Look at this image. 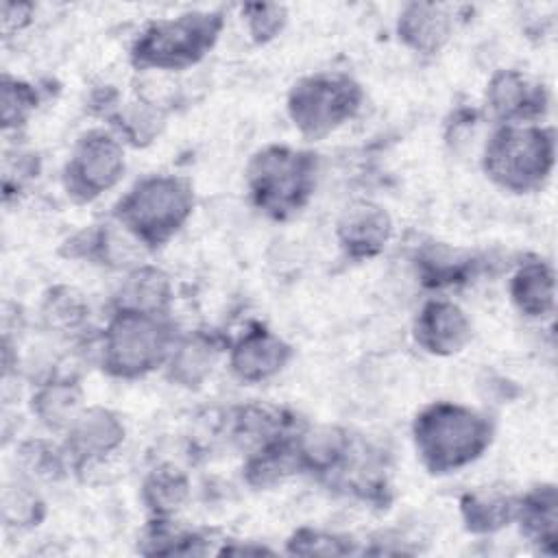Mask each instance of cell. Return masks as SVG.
Wrapping results in <instances>:
<instances>
[{
	"label": "cell",
	"instance_id": "obj_1",
	"mask_svg": "<svg viewBox=\"0 0 558 558\" xmlns=\"http://www.w3.org/2000/svg\"><path fill=\"white\" fill-rule=\"evenodd\" d=\"M412 436L423 466L440 475L477 460L490 445L493 425L471 408L438 401L416 414Z\"/></svg>",
	"mask_w": 558,
	"mask_h": 558
},
{
	"label": "cell",
	"instance_id": "obj_2",
	"mask_svg": "<svg viewBox=\"0 0 558 558\" xmlns=\"http://www.w3.org/2000/svg\"><path fill=\"white\" fill-rule=\"evenodd\" d=\"M192 185L174 174H153L133 185L116 205V220L142 244L161 246L190 218Z\"/></svg>",
	"mask_w": 558,
	"mask_h": 558
},
{
	"label": "cell",
	"instance_id": "obj_3",
	"mask_svg": "<svg viewBox=\"0 0 558 558\" xmlns=\"http://www.w3.org/2000/svg\"><path fill=\"white\" fill-rule=\"evenodd\" d=\"M554 131L536 124H501L486 142L482 166L490 181L523 194L536 190L554 166Z\"/></svg>",
	"mask_w": 558,
	"mask_h": 558
},
{
	"label": "cell",
	"instance_id": "obj_4",
	"mask_svg": "<svg viewBox=\"0 0 558 558\" xmlns=\"http://www.w3.org/2000/svg\"><path fill=\"white\" fill-rule=\"evenodd\" d=\"M174 342L163 314L118 310L102 333V368L113 377H142L168 362Z\"/></svg>",
	"mask_w": 558,
	"mask_h": 558
},
{
	"label": "cell",
	"instance_id": "obj_5",
	"mask_svg": "<svg viewBox=\"0 0 558 558\" xmlns=\"http://www.w3.org/2000/svg\"><path fill=\"white\" fill-rule=\"evenodd\" d=\"M246 181L255 205L272 218L296 214L314 192L316 155L290 146H266L253 155Z\"/></svg>",
	"mask_w": 558,
	"mask_h": 558
},
{
	"label": "cell",
	"instance_id": "obj_6",
	"mask_svg": "<svg viewBox=\"0 0 558 558\" xmlns=\"http://www.w3.org/2000/svg\"><path fill=\"white\" fill-rule=\"evenodd\" d=\"M222 31V15L190 11L148 24L135 39L131 59L137 68L183 70L201 61Z\"/></svg>",
	"mask_w": 558,
	"mask_h": 558
},
{
	"label": "cell",
	"instance_id": "obj_7",
	"mask_svg": "<svg viewBox=\"0 0 558 558\" xmlns=\"http://www.w3.org/2000/svg\"><path fill=\"white\" fill-rule=\"evenodd\" d=\"M362 105L360 85L344 74H312L292 85L288 113L301 135L320 140L351 120Z\"/></svg>",
	"mask_w": 558,
	"mask_h": 558
},
{
	"label": "cell",
	"instance_id": "obj_8",
	"mask_svg": "<svg viewBox=\"0 0 558 558\" xmlns=\"http://www.w3.org/2000/svg\"><path fill=\"white\" fill-rule=\"evenodd\" d=\"M124 174V148L122 140L113 133L94 129L85 133L63 172L68 194L78 203H89L102 192L118 185Z\"/></svg>",
	"mask_w": 558,
	"mask_h": 558
},
{
	"label": "cell",
	"instance_id": "obj_9",
	"mask_svg": "<svg viewBox=\"0 0 558 558\" xmlns=\"http://www.w3.org/2000/svg\"><path fill=\"white\" fill-rule=\"evenodd\" d=\"M486 107L501 124H530L547 109L543 85L532 83L517 70L497 72L486 89Z\"/></svg>",
	"mask_w": 558,
	"mask_h": 558
},
{
	"label": "cell",
	"instance_id": "obj_10",
	"mask_svg": "<svg viewBox=\"0 0 558 558\" xmlns=\"http://www.w3.org/2000/svg\"><path fill=\"white\" fill-rule=\"evenodd\" d=\"M336 233L342 251L349 257L368 259L386 248L392 235V220L381 205L355 201L338 218Z\"/></svg>",
	"mask_w": 558,
	"mask_h": 558
},
{
	"label": "cell",
	"instance_id": "obj_11",
	"mask_svg": "<svg viewBox=\"0 0 558 558\" xmlns=\"http://www.w3.org/2000/svg\"><path fill=\"white\" fill-rule=\"evenodd\" d=\"M418 347L434 355H453L471 340V320L460 305L434 299L423 305L414 323Z\"/></svg>",
	"mask_w": 558,
	"mask_h": 558
},
{
	"label": "cell",
	"instance_id": "obj_12",
	"mask_svg": "<svg viewBox=\"0 0 558 558\" xmlns=\"http://www.w3.org/2000/svg\"><path fill=\"white\" fill-rule=\"evenodd\" d=\"M124 440V425L118 414L105 408H87L65 429V453L76 462H96L118 449Z\"/></svg>",
	"mask_w": 558,
	"mask_h": 558
},
{
	"label": "cell",
	"instance_id": "obj_13",
	"mask_svg": "<svg viewBox=\"0 0 558 558\" xmlns=\"http://www.w3.org/2000/svg\"><path fill=\"white\" fill-rule=\"evenodd\" d=\"M290 360V347L264 327L246 331L229 353V364L240 381L257 384L277 375Z\"/></svg>",
	"mask_w": 558,
	"mask_h": 558
},
{
	"label": "cell",
	"instance_id": "obj_14",
	"mask_svg": "<svg viewBox=\"0 0 558 558\" xmlns=\"http://www.w3.org/2000/svg\"><path fill=\"white\" fill-rule=\"evenodd\" d=\"M451 15L440 4L412 2L399 13V39L423 54L438 52L451 37Z\"/></svg>",
	"mask_w": 558,
	"mask_h": 558
},
{
	"label": "cell",
	"instance_id": "obj_15",
	"mask_svg": "<svg viewBox=\"0 0 558 558\" xmlns=\"http://www.w3.org/2000/svg\"><path fill=\"white\" fill-rule=\"evenodd\" d=\"M218 344L207 333H190L174 342V349L166 362L168 377L185 388H198L214 371L218 357Z\"/></svg>",
	"mask_w": 558,
	"mask_h": 558
},
{
	"label": "cell",
	"instance_id": "obj_16",
	"mask_svg": "<svg viewBox=\"0 0 558 558\" xmlns=\"http://www.w3.org/2000/svg\"><path fill=\"white\" fill-rule=\"evenodd\" d=\"M172 299V286L168 275L155 266L133 268L120 286L118 310L163 314Z\"/></svg>",
	"mask_w": 558,
	"mask_h": 558
},
{
	"label": "cell",
	"instance_id": "obj_17",
	"mask_svg": "<svg viewBox=\"0 0 558 558\" xmlns=\"http://www.w3.org/2000/svg\"><path fill=\"white\" fill-rule=\"evenodd\" d=\"M558 499L551 484L532 488L527 495L517 499L514 519L521 525V532L547 551L556 549V525H558Z\"/></svg>",
	"mask_w": 558,
	"mask_h": 558
},
{
	"label": "cell",
	"instance_id": "obj_18",
	"mask_svg": "<svg viewBox=\"0 0 558 558\" xmlns=\"http://www.w3.org/2000/svg\"><path fill=\"white\" fill-rule=\"evenodd\" d=\"M510 296L517 310L530 318L554 312V268L545 262L523 264L510 281Z\"/></svg>",
	"mask_w": 558,
	"mask_h": 558
},
{
	"label": "cell",
	"instance_id": "obj_19",
	"mask_svg": "<svg viewBox=\"0 0 558 558\" xmlns=\"http://www.w3.org/2000/svg\"><path fill=\"white\" fill-rule=\"evenodd\" d=\"M517 512V499L497 488L469 490L460 499L464 527L473 534H493L506 527Z\"/></svg>",
	"mask_w": 558,
	"mask_h": 558
},
{
	"label": "cell",
	"instance_id": "obj_20",
	"mask_svg": "<svg viewBox=\"0 0 558 558\" xmlns=\"http://www.w3.org/2000/svg\"><path fill=\"white\" fill-rule=\"evenodd\" d=\"M31 408L48 429H68L85 410L83 390L72 379H50L37 388Z\"/></svg>",
	"mask_w": 558,
	"mask_h": 558
},
{
	"label": "cell",
	"instance_id": "obj_21",
	"mask_svg": "<svg viewBox=\"0 0 558 558\" xmlns=\"http://www.w3.org/2000/svg\"><path fill=\"white\" fill-rule=\"evenodd\" d=\"M299 466L316 473L338 471L351 451L347 434L338 427H318L296 440Z\"/></svg>",
	"mask_w": 558,
	"mask_h": 558
},
{
	"label": "cell",
	"instance_id": "obj_22",
	"mask_svg": "<svg viewBox=\"0 0 558 558\" xmlns=\"http://www.w3.org/2000/svg\"><path fill=\"white\" fill-rule=\"evenodd\" d=\"M190 497V482L183 471L174 466H159L150 471L142 486L146 508L157 517H170Z\"/></svg>",
	"mask_w": 558,
	"mask_h": 558
},
{
	"label": "cell",
	"instance_id": "obj_23",
	"mask_svg": "<svg viewBox=\"0 0 558 558\" xmlns=\"http://www.w3.org/2000/svg\"><path fill=\"white\" fill-rule=\"evenodd\" d=\"M118 137L133 146L150 144L163 129V111L155 102H131L111 118Z\"/></svg>",
	"mask_w": 558,
	"mask_h": 558
},
{
	"label": "cell",
	"instance_id": "obj_24",
	"mask_svg": "<svg viewBox=\"0 0 558 558\" xmlns=\"http://www.w3.org/2000/svg\"><path fill=\"white\" fill-rule=\"evenodd\" d=\"M416 266L427 286L440 288L464 279L471 266V257H464L462 251L432 244L421 251Z\"/></svg>",
	"mask_w": 558,
	"mask_h": 558
},
{
	"label": "cell",
	"instance_id": "obj_25",
	"mask_svg": "<svg viewBox=\"0 0 558 558\" xmlns=\"http://www.w3.org/2000/svg\"><path fill=\"white\" fill-rule=\"evenodd\" d=\"M87 305L72 288H52L41 305V316L52 329H74L85 320Z\"/></svg>",
	"mask_w": 558,
	"mask_h": 558
},
{
	"label": "cell",
	"instance_id": "obj_26",
	"mask_svg": "<svg viewBox=\"0 0 558 558\" xmlns=\"http://www.w3.org/2000/svg\"><path fill=\"white\" fill-rule=\"evenodd\" d=\"M63 453L48 440H28L20 447L17 460L28 480H57L65 471Z\"/></svg>",
	"mask_w": 558,
	"mask_h": 558
},
{
	"label": "cell",
	"instance_id": "obj_27",
	"mask_svg": "<svg viewBox=\"0 0 558 558\" xmlns=\"http://www.w3.org/2000/svg\"><path fill=\"white\" fill-rule=\"evenodd\" d=\"M2 517L7 525L31 527L44 517V501L28 482H13L2 495Z\"/></svg>",
	"mask_w": 558,
	"mask_h": 558
},
{
	"label": "cell",
	"instance_id": "obj_28",
	"mask_svg": "<svg viewBox=\"0 0 558 558\" xmlns=\"http://www.w3.org/2000/svg\"><path fill=\"white\" fill-rule=\"evenodd\" d=\"M37 107V94L33 85L4 76L2 78V129L22 126Z\"/></svg>",
	"mask_w": 558,
	"mask_h": 558
},
{
	"label": "cell",
	"instance_id": "obj_29",
	"mask_svg": "<svg viewBox=\"0 0 558 558\" xmlns=\"http://www.w3.org/2000/svg\"><path fill=\"white\" fill-rule=\"evenodd\" d=\"M288 551L301 556H342L353 551V543L338 534L303 527L288 541Z\"/></svg>",
	"mask_w": 558,
	"mask_h": 558
},
{
	"label": "cell",
	"instance_id": "obj_30",
	"mask_svg": "<svg viewBox=\"0 0 558 558\" xmlns=\"http://www.w3.org/2000/svg\"><path fill=\"white\" fill-rule=\"evenodd\" d=\"M39 172V159L35 153H26L20 148L4 150L2 159V185L4 194L9 196L11 192L22 190L33 177Z\"/></svg>",
	"mask_w": 558,
	"mask_h": 558
},
{
	"label": "cell",
	"instance_id": "obj_31",
	"mask_svg": "<svg viewBox=\"0 0 558 558\" xmlns=\"http://www.w3.org/2000/svg\"><path fill=\"white\" fill-rule=\"evenodd\" d=\"M246 26L255 41L264 44L279 35L286 24V9L279 4H248L244 7Z\"/></svg>",
	"mask_w": 558,
	"mask_h": 558
},
{
	"label": "cell",
	"instance_id": "obj_32",
	"mask_svg": "<svg viewBox=\"0 0 558 558\" xmlns=\"http://www.w3.org/2000/svg\"><path fill=\"white\" fill-rule=\"evenodd\" d=\"M31 4H13V2H4L2 4V31L4 35H11L15 31H20L22 26L28 24L31 20Z\"/></svg>",
	"mask_w": 558,
	"mask_h": 558
}]
</instances>
